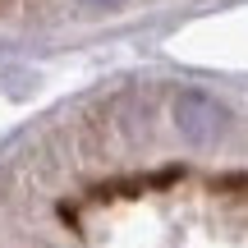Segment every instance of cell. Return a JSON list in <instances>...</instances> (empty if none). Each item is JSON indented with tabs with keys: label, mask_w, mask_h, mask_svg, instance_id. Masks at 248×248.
I'll use <instances>...</instances> for the list:
<instances>
[{
	"label": "cell",
	"mask_w": 248,
	"mask_h": 248,
	"mask_svg": "<svg viewBox=\"0 0 248 248\" xmlns=\"http://www.w3.org/2000/svg\"><path fill=\"white\" fill-rule=\"evenodd\" d=\"M170 115H175L179 138L193 142V147H212L230 129V106L221 97H212V92H202V88H179Z\"/></svg>",
	"instance_id": "cell-1"
},
{
	"label": "cell",
	"mask_w": 248,
	"mask_h": 248,
	"mask_svg": "<svg viewBox=\"0 0 248 248\" xmlns=\"http://www.w3.org/2000/svg\"><path fill=\"white\" fill-rule=\"evenodd\" d=\"M88 9H120V5H129V0H83Z\"/></svg>",
	"instance_id": "cell-2"
}]
</instances>
